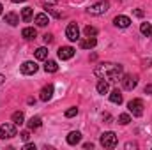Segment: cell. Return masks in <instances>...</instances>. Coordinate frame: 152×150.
I'll use <instances>...</instances> for the list:
<instances>
[{
	"instance_id": "obj_1",
	"label": "cell",
	"mask_w": 152,
	"mask_h": 150,
	"mask_svg": "<svg viewBox=\"0 0 152 150\" xmlns=\"http://www.w3.org/2000/svg\"><path fill=\"white\" fill-rule=\"evenodd\" d=\"M94 74L97 76V78H104L108 81H118L124 76V69H122V66L106 62V64H99L94 69Z\"/></svg>"
},
{
	"instance_id": "obj_2",
	"label": "cell",
	"mask_w": 152,
	"mask_h": 150,
	"mask_svg": "<svg viewBox=\"0 0 152 150\" xmlns=\"http://www.w3.org/2000/svg\"><path fill=\"white\" fill-rule=\"evenodd\" d=\"M108 7H110V4H108L106 0H101V2H97V4H94V5H90V7L87 9V12L92 14V16H99V14H104V12L108 11Z\"/></svg>"
},
{
	"instance_id": "obj_3",
	"label": "cell",
	"mask_w": 152,
	"mask_h": 150,
	"mask_svg": "<svg viewBox=\"0 0 152 150\" xmlns=\"http://www.w3.org/2000/svg\"><path fill=\"white\" fill-rule=\"evenodd\" d=\"M16 136V124H9L5 122L4 125H0V138L2 140H9V138H14Z\"/></svg>"
},
{
	"instance_id": "obj_4",
	"label": "cell",
	"mask_w": 152,
	"mask_h": 150,
	"mask_svg": "<svg viewBox=\"0 0 152 150\" xmlns=\"http://www.w3.org/2000/svg\"><path fill=\"white\" fill-rule=\"evenodd\" d=\"M127 110L133 113V117H142L143 115V101L142 99H131L127 103Z\"/></svg>"
},
{
	"instance_id": "obj_5",
	"label": "cell",
	"mask_w": 152,
	"mask_h": 150,
	"mask_svg": "<svg viewBox=\"0 0 152 150\" xmlns=\"http://www.w3.org/2000/svg\"><path fill=\"white\" fill-rule=\"evenodd\" d=\"M101 145H103L104 149H113L115 145H117V134L112 133V131L103 133V134H101Z\"/></svg>"
},
{
	"instance_id": "obj_6",
	"label": "cell",
	"mask_w": 152,
	"mask_h": 150,
	"mask_svg": "<svg viewBox=\"0 0 152 150\" xmlns=\"http://www.w3.org/2000/svg\"><path fill=\"white\" fill-rule=\"evenodd\" d=\"M122 87L126 88V90H133L134 87H136V83H138V79H136V76H133V74H126V76H122Z\"/></svg>"
},
{
	"instance_id": "obj_7",
	"label": "cell",
	"mask_w": 152,
	"mask_h": 150,
	"mask_svg": "<svg viewBox=\"0 0 152 150\" xmlns=\"http://www.w3.org/2000/svg\"><path fill=\"white\" fill-rule=\"evenodd\" d=\"M66 36H67L69 41H73V42L80 39V30H78V25H76V23H69V25H67V28H66Z\"/></svg>"
},
{
	"instance_id": "obj_8",
	"label": "cell",
	"mask_w": 152,
	"mask_h": 150,
	"mask_svg": "<svg viewBox=\"0 0 152 150\" xmlns=\"http://www.w3.org/2000/svg\"><path fill=\"white\" fill-rule=\"evenodd\" d=\"M75 57V48H71V46H62L60 50H58V58L60 60H69V58H73Z\"/></svg>"
},
{
	"instance_id": "obj_9",
	"label": "cell",
	"mask_w": 152,
	"mask_h": 150,
	"mask_svg": "<svg viewBox=\"0 0 152 150\" xmlns=\"http://www.w3.org/2000/svg\"><path fill=\"white\" fill-rule=\"evenodd\" d=\"M21 73L23 74H36L37 73V64L36 62H25L23 66H21Z\"/></svg>"
},
{
	"instance_id": "obj_10",
	"label": "cell",
	"mask_w": 152,
	"mask_h": 150,
	"mask_svg": "<svg viewBox=\"0 0 152 150\" xmlns=\"http://www.w3.org/2000/svg\"><path fill=\"white\" fill-rule=\"evenodd\" d=\"M113 23H115V27H118V28H127L129 25H131V20L127 18V16H115V20H113Z\"/></svg>"
},
{
	"instance_id": "obj_11",
	"label": "cell",
	"mask_w": 152,
	"mask_h": 150,
	"mask_svg": "<svg viewBox=\"0 0 152 150\" xmlns=\"http://www.w3.org/2000/svg\"><path fill=\"white\" fill-rule=\"evenodd\" d=\"M51 95H53V85H46L42 90H41V101H50L51 99Z\"/></svg>"
},
{
	"instance_id": "obj_12",
	"label": "cell",
	"mask_w": 152,
	"mask_h": 150,
	"mask_svg": "<svg viewBox=\"0 0 152 150\" xmlns=\"http://www.w3.org/2000/svg\"><path fill=\"white\" fill-rule=\"evenodd\" d=\"M80 141H81V133L73 131V133L67 134V143H69V145H78Z\"/></svg>"
},
{
	"instance_id": "obj_13",
	"label": "cell",
	"mask_w": 152,
	"mask_h": 150,
	"mask_svg": "<svg viewBox=\"0 0 152 150\" xmlns=\"http://www.w3.org/2000/svg\"><path fill=\"white\" fill-rule=\"evenodd\" d=\"M96 44H97L96 37H87L85 41H81V42H80V48H83V50H90V48H94Z\"/></svg>"
},
{
	"instance_id": "obj_14",
	"label": "cell",
	"mask_w": 152,
	"mask_h": 150,
	"mask_svg": "<svg viewBox=\"0 0 152 150\" xmlns=\"http://www.w3.org/2000/svg\"><path fill=\"white\" fill-rule=\"evenodd\" d=\"M4 20H5V23H9V25H12V27H16V25L20 23V18H18V14H14V12H7Z\"/></svg>"
},
{
	"instance_id": "obj_15",
	"label": "cell",
	"mask_w": 152,
	"mask_h": 150,
	"mask_svg": "<svg viewBox=\"0 0 152 150\" xmlns=\"http://www.w3.org/2000/svg\"><path fill=\"white\" fill-rule=\"evenodd\" d=\"M48 23H50V20H48V16L44 12H39L37 16H36V25L37 27H46Z\"/></svg>"
},
{
	"instance_id": "obj_16",
	"label": "cell",
	"mask_w": 152,
	"mask_h": 150,
	"mask_svg": "<svg viewBox=\"0 0 152 150\" xmlns=\"http://www.w3.org/2000/svg\"><path fill=\"white\" fill-rule=\"evenodd\" d=\"M21 36H23L25 39H36L37 32H36V28H32V27H27V28H23V30H21Z\"/></svg>"
},
{
	"instance_id": "obj_17",
	"label": "cell",
	"mask_w": 152,
	"mask_h": 150,
	"mask_svg": "<svg viewBox=\"0 0 152 150\" xmlns=\"http://www.w3.org/2000/svg\"><path fill=\"white\" fill-rule=\"evenodd\" d=\"M110 101H112L113 104H120V103H122V94H120L118 88H117V90H112V94H110Z\"/></svg>"
},
{
	"instance_id": "obj_18",
	"label": "cell",
	"mask_w": 152,
	"mask_h": 150,
	"mask_svg": "<svg viewBox=\"0 0 152 150\" xmlns=\"http://www.w3.org/2000/svg\"><path fill=\"white\" fill-rule=\"evenodd\" d=\"M32 14H34V9H32V7L21 9V20H23V21H30V20H32Z\"/></svg>"
},
{
	"instance_id": "obj_19",
	"label": "cell",
	"mask_w": 152,
	"mask_h": 150,
	"mask_svg": "<svg viewBox=\"0 0 152 150\" xmlns=\"http://www.w3.org/2000/svg\"><path fill=\"white\" fill-rule=\"evenodd\" d=\"M108 88H110V87H108V81H106L104 78H101V79L97 81V92H99V94H106Z\"/></svg>"
},
{
	"instance_id": "obj_20",
	"label": "cell",
	"mask_w": 152,
	"mask_h": 150,
	"mask_svg": "<svg viewBox=\"0 0 152 150\" xmlns=\"http://www.w3.org/2000/svg\"><path fill=\"white\" fill-rule=\"evenodd\" d=\"M44 71H46V73H57V71H58V66H57V62H53V60H48V62L44 64Z\"/></svg>"
},
{
	"instance_id": "obj_21",
	"label": "cell",
	"mask_w": 152,
	"mask_h": 150,
	"mask_svg": "<svg viewBox=\"0 0 152 150\" xmlns=\"http://www.w3.org/2000/svg\"><path fill=\"white\" fill-rule=\"evenodd\" d=\"M140 32L147 37H152V25L151 23H142L140 25Z\"/></svg>"
},
{
	"instance_id": "obj_22",
	"label": "cell",
	"mask_w": 152,
	"mask_h": 150,
	"mask_svg": "<svg viewBox=\"0 0 152 150\" xmlns=\"http://www.w3.org/2000/svg\"><path fill=\"white\" fill-rule=\"evenodd\" d=\"M23 120H25V115H23V111L12 113V122H14L16 125H21V124H23Z\"/></svg>"
},
{
	"instance_id": "obj_23",
	"label": "cell",
	"mask_w": 152,
	"mask_h": 150,
	"mask_svg": "<svg viewBox=\"0 0 152 150\" xmlns=\"http://www.w3.org/2000/svg\"><path fill=\"white\" fill-rule=\"evenodd\" d=\"M41 124H42V120L39 117H32L28 120V129H37V127H41Z\"/></svg>"
},
{
	"instance_id": "obj_24",
	"label": "cell",
	"mask_w": 152,
	"mask_h": 150,
	"mask_svg": "<svg viewBox=\"0 0 152 150\" xmlns=\"http://www.w3.org/2000/svg\"><path fill=\"white\" fill-rule=\"evenodd\" d=\"M36 58L37 60H46L48 58V50L46 48H37L36 50Z\"/></svg>"
},
{
	"instance_id": "obj_25",
	"label": "cell",
	"mask_w": 152,
	"mask_h": 150,
	"mask_svg": "<svg viewBox=\"0 0 152 150\" xmlns=\"http://www.w3.org/2000/svg\"><path fill=\"white\" fill-rule=\"evenodd\" d=\"M131 122V117L127 115V113H122V115H118V124H122V125H127Z\"/></svg>"
},
{
	"instance_id": "obj_26",
	"label": "cell",
	"mask_w": 152,
	"mask_h": 150,
	"mask_svg": "<svg viewBox=\"0 0 152 150\" xmlns=\"http://www.w3.org/2000/svg\"><path fill=\"white\" fill-rule=\"evenodd\" d=\"M96 34H97V28H96V27H90V25L85 27V36H87V37H94Z\"/></svg>"
},
{
	"instance_id": "obj_27",
	"label": "cell",
	"mask_w": 152,
	"mask_h": 150,
	"mask_svg": "<svg viewBox=\"0 0 152 150\" xmlns=\"http://www.w3.org/2000/svg\"><path fill=\"white\" fill-rule=\"evenodd\" d=\"M76 115H78V108H75V106H73V108H69V110L66 111V117H67V118H71V117H76Z\"/></svg>"
},
{
	"instance_id": "obj_28",
	"label": "cell",
	"mask_w": 152,
	"mask_h": 150,
	"mask_svg": "<svg viewBox=\"0 0 152 150\" xmlns=\"http://www.w3.org/2000/svg\"><path fill=\"white\" fill-rule=\"evenodd\" d=\"M20 136H21V140H23V141H27V140L30 138V133H28V131H23V133H21Z\"/></svg>"
},
{
	"instance_id": "obj_29",
	"label": "cell",
	"mask_w": 152,
	"mask_h": 150,
	"mask_svg": "<svg viewBox=\"0 0 152 150\" xmlns=\"http://www.w3.org/2000/svg\"><path fill=\"white\" fill-rule=\"evenodd\" d=\"M44 42H46V44H50V42H51V41H53V36H51V34H44Z\"/></svg>"
},
{
	"instance_id": "obj_30",
	"label": "cell",
	"mask_w": 152,
	"mask_h": 150,
	"mask_svg": "<svg viewBox=\"0 0 152 150\" xmlns=\"http://www.w3.org/2000/svg\"><path fill=\"white\" fill-rule=\"evenodd\" d=\"M42 4H44V5H55L57 0H42Z\"/></svg>"
},
{
	"instance_id": "obj_31",
	"label": "cell",
	"mask_w": 152,
	"mask_h": 150,
	"mask_svg": "<svg viewBox=\"0 0 152 150\" xmlns=\"http://www.w3.org/2000/svg\"><path fill=\"white\" fill-rule=\"evenodd\" d=\"M25 150H36V145H32V143H27V145H25Z\"/></svg>"
},
{
	"instance_id": "obj_32",
	"label": "cell",
	"mask_w": 152,
	"mask_h": 150,
	"mask_svg": "<svg viewBox=\"0 0 152 150\" xmlns=\"http://www.w3.org/2000/svg\"><path fill=\"white\" fill-rule=\"evenodd\" d=\"M145 94L152 95V85H147V87H145Z\"/></svg>"
},
{
	"instance_id": "obj_33",
	"label": "cell",
	"mask_w": 152,
	"mask_h": 150,
	"mask_svg": "<svg viewBox=\"0 0 152 150\" xmlns=\"http://www.w3.org/2000/svg\"><path fill=\"white\" fill-rule=\"evenodd\" d=\"M134 14H136L138 18H142V16H143V11H140V9H136V11H134Z\"/></svg>"
},
{
	"instance_id": "obj_34",
	"label": "cell",
	"mask_w": 152,
	"mask_h": 150,
	"mask_svg": "<svg viewBox=\"0 0 152 150\" xmlns=\"http://www.w3.org/2000/svg\"><path fill=\"white\" fill-rule=\"evenodd\" d=\"M126 149H136V143H127Z\"/></svg>"
},
{
	"instance_id": "obj_35",
	"label": "cell",
	"mask_w": 152,
	"mask_h": 150,
	"mask_svg": "<svg viewBox=\"0 0 152 150\" xmlns=\"http://www.w3.org/2000/svg\"><path fill=\"white\" fill-rule=\"evenodd\" d=\"M83 147H85V149H94V143H85Z\"/></svg>"
},
{
	"instance_id": "obj_36",
	"label": "cell",
	"mask_w": 152,
	"mask_h": 150,
	"mask_svg": "<svg viewBox=\"0 0 152 150\" xmlns=\"http://www.w3.org/2000/svg\"><path fill=\"white\" fill-rule=\"evenodd\" d=\"M4 81H5V78H4V76L0 74V85H2V83H4Z\"/></svg>"
},
{
	"instance_id": "obj_37",
	"label": "cell",
	"mask_w": 152,
	"mask_h": 150,
	"mask_svg": "<svg viewBox=\"0 0 152 150\" xmlns=\"http://www.w3.org/2000/svg\"><path fill=\"white\" fill-rule=\"evenodd\" d=\"M12 2H14V4H18V2H25V0H12Z\"/></svg>"
},
{
	"instance_id": "obj_38",
	"label": "cell",
	"mask_w": 152,
	"mask_h": 150,
	"mask_svg": "<svg viewBox=\"0 0 152 150\" xmlns=\"http://www.w3.org/2000/svg\"><path fill=\"white\" fill-rule=\"evenodd\" d=\"M0 14H2V4H0Z\"/></svg>"
}]
</instances>
